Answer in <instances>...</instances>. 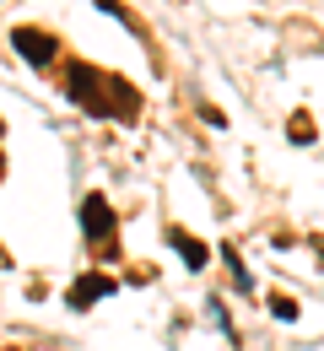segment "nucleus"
Masks as SVG:
<instances>
[{
  "mask_svg": "<svg viewBox=\"0 0 324 351\" xmlns=\"http://www.w3.org/2000/svg\"><path fill=\"white\" fill-rule=\"evenodd\" d=\"M65 92H71V103H82L97 119H136V108H140V92L125 76H108V71H97L87 60L65 65Z\"/></svg>",
  "mask_w": 324,
  "mask_h": 351,
  "instance_id": "1",
  "label": "nucleus"
},
{
  "mask_svg": "<svg viewBox=\"0 0 324 351\" xmlns=\"http://www.w3.org/2000/svg\"><path fill=\"white\" fill-rule=\"evenodd\" d=\"M11 44H16V54H22L27 65H54V54H60V38L44 33V27H16Z\"/></svg>",
  "mask_w": 324,
  "mask_h": 351,
  "instance_id": "2",
  "label": "nucleus"
},
{
  "mask_svg": "<svg viewBox=\"0 0 324 351\" xmlns=\"http://www.w3.org/2000/svg\"><path fill=\"white\" fill-rule=\"evenodd\" d=\"M82 232H87V243L114 238V206H108V195H87L82 200Z\"/></svg>",
  "mask_w": 324,
  "mask_h": 351,
  "instance_id": "3",
  "label": "nucleus"
},
{
  "mask_svg": "<svg viewBox=\"0 0 324 351\" xmlns=\"http://www.w3.org/2000/svg\"><path fill=\"white\" fill-rule=\"evenodd\" d=\"M97 298H114V276H103V270L82 276V281L71 287V308H92Z\"/></svg>",
  "mask_w": 324,
  "mask_h": 351,
  "instance_id": "4",
  "label": "nucleus"
},
{
  "mask_svg": "<svg viewBox=\"0 0 324 351\" xmlns=\"http://www.w3.org/2000/svg\"><path fill=\"white\" fill-rule=\"evenodd\" d=\"M168 243H173V249L184 254V265H189V270H205V260H211V249H205L200 238H189L184 227H173V232H168Z\"/></svg>",
  "mask_w": 324,
  "mask_h": 351,
  "instance_id": "5",
  "label": "nucleus"
},
{
  "mask_svg": "<svg viewBox=\"0 0 324 351\" xmlns=\"http://www.w3.org/2000/svg\"><path fill=\"white\" fill-rule=\"evenodd\" d=\"M271 313H276V319H286V324H292V319H297V303H292V298H271Z\"/></svg>",
  "mask_w": 324,
  "mask_h": 351,
  "instance_id": "6",
  "label": "nucleus"
}]
</instances>
